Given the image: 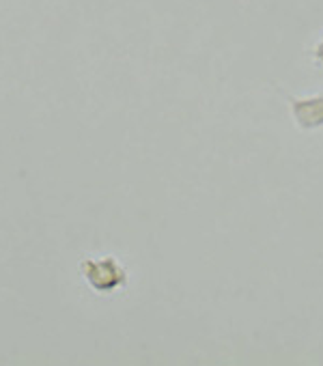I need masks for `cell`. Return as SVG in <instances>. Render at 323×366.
<instances>
[{"instance_id": "2", "label": "cell", "mask_w": 323, "mask_h": 366, "mask_svg": "<svg viewBox=\"0 0 323 366\" xmlns=\"http://www.w3.org/2000/svg\"><path fill=\"white\" fill-rule=\"evenodd\" d=\"M282 95L289 106L291 121L299 132L310 134L323 129V93L304 95V97L291 93H282Z\"/></svg>"}, {"instance_id": "3", "label": "cell", "mask_w": 323, "mask_h": 366, "mask_svg": "<svg viewBox=\"0 0 323 366\" xmlns=\"http://www.w3.org/2000/svg\"><path fill=\"white\" fill-rule=\"evenodd\" d=\"M310 56H312V61L319 65V67H323V37L312 46V50H310Z\"/></svg>"}, {"instance_id": "1", "label": "cell", "mask_w": 323, "mask_h": 366, "mask_svg": "<svg viewBox=\"0 0 323 366\" xmlns=\"http://www.w3.org/2000/svg\"><path fill=\"white\" fill-rule=\"evenodd\" d=\"M80 267H82L84 280L89 282V287L95 293L110 295V293L123 291L127 287V280H129L127 269L112 254H106V257H86Z\"/></svg>"}]
</instances>
